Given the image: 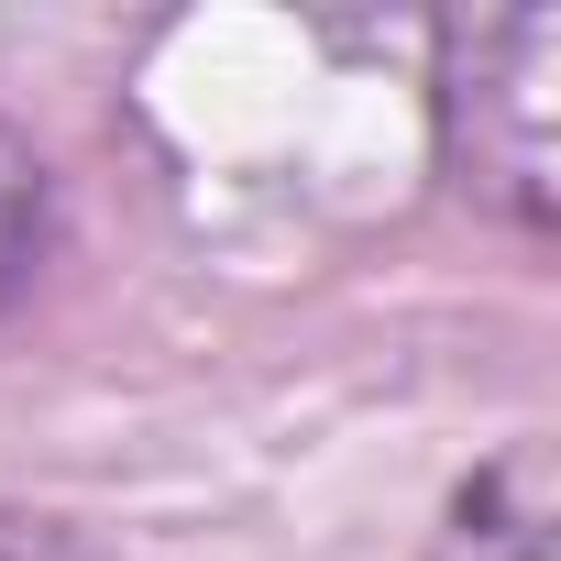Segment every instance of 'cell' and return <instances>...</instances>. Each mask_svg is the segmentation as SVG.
Masks as SVG:
<instances>
[{
    "instance_id": "cell-4",
    "label": "cell",
    "mask_w": 561,
    "mask_h": 561,
    "mask_svg": "<svg viewBox=\"0 0 561 561\" xmlns=\"http://www.w3.org/2000/svg\"><path fill=\"white\" fill-rule=\"evenodd\" d=\"M0 561H133V550H111V539H89L67 517H12L0 506Z\"/></svg>"
},
{
    "instance_id": "cell-3",
    "label": "cell",
    "mask_w": 561,
    "mask_h": 561,
    "mask_svg": "<svg viewBox=\"0 0 561 561\" xmlns=\"http://www.w3.org/2000/svg\"><path fill=\"white\" fill-rule=\"evenodd\" d=\"M45 253H56V165H45V144L12 111H0V309L45 275Z\"/></svg>"
},
{
    "instance_id": "cell-2",
    "label": "cell",
    "mask_w": 561,
    "mask_h": 561,
    "mask_svg": "<svg viewBox=\"0 0 561 561\" xmlns=\"http://www.w3.org/2000/svg\"><path fill=\"white\" fill-rule=\"evenodd\" d=\"M550 528H561L550 440L517 430V440H495V451L451 484V506H440V528H430V561H550Z\"/></svg>"
},
{
    "instance_id": "cell-1",
    "label": "cell",
    "mask_w": 561,
    "mask_h": 561,
    "mask_svg": "<svg viewBox=\"0 0 561 561\" xmlns=\"http://www.w3.org/2000/svg\"><path fill=\"white\" fill-rule=\"evenodd\" d=\"M430 154L451 198L506 231L561 209V23L550 12H451L430 34Z\"/></svg>"
}]
</instances>
